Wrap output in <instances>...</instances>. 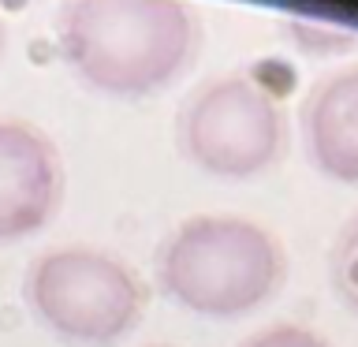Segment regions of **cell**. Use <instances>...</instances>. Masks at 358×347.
I'll return each mask as SVG.
<instances>
[{
    "label": "cell",
    "instance_id": "cell-1",
    "mask_svg": "<svg viewBox=\"0 0 358 347\" xmlns=\"http://www.w3.org/2000/svg\"><path fill=\"white\" fill-rule=\"evenodd\" d=\"M287 276L284 246L268 228L235 213L187 217L157 250L164 295L198 318H243L265 306Z\"/></svg>",
    "mask_w": 358,
    "mask_h": 347
},
{
    "label": "cell",
    "instance_id": "cell-2",
    "mask_svg": "<svg viewBox=\"0 0 358 347\" xmlns=\"http://www.w3.org/2000/svg\"><path fill=\"white\" fill-rule=\"evenodd\" d=\"M30 313L71 347H112L142 321L145 284L123 257L101 246H56L22 284Z\"/></svg>",
    "mask_w": 358,
    "mask_h": 347
},
{
    "label": "cell",
    "instance_id": "cell-3",
    "mask_svg": "<svg viewBox=\"0 0 358 347\" xmlns=\"http://www.w3.org/2000/svg\"><path fill=\"white\" fill-rule=\"evenodd\" d=\"M67 56L90 86L108 94H145L183 60L187 27L176 8L142 0H83L67 15Z\"/></svg>",
    "mask_w": 358,
    "mask_h": 347
},
{
    "label": "cell",
    "instance_id": "cell-4",
    "mask_svg": "<svg viewBox=\"0 0 358 347\" xmlns=\"http://www.w3.org/2000/svg\"><path fill=\"white\" fill-rule=\"evenodd\" d=\"M179 134L187 157L209 176L246 179L276 161L284 120L273 97H265L257 86L224 78L190 101Z\"/></svg>",
    "mask_w": 358,
    "mask_h": 347
},
{
    "label": "cell",
    "instance_id": "cell-5",
    "mask_svg": "<svg viewBox=\"0 0 358 347\" xmlns=\"http://www.w3.org/2000/svg\"><path fill=\"white\" fill-rule=\"evenodd\" d=\"M64 206V164L38 127L0 120V246L38 235Z\"/></svg>",
    "mask_w": 358,
    "mask_h": 347
},
{
    "label": "cell",
    "instance_id": "cell-6",
    "mask_svg": "<svg viewBox=\"0 0 358 347\" xmlns=\"http://www.w3.org/2000/svg\"><path fill=\"white\" fill-rule=\"evenodd\" d=\"M310 157L336 183H358V71L317 90L306 116Z\"/></svg>",
    "mask_w": 358,
    "mask_h": 347
},
{
    "label": "cell",
    "instance_id": "cell-7",
    "mask_svg": "<svg viewBox=\"0 0 358 347\" xmlns=\"http://www.w3.org/2000/svg\"><path fill=\"white\" fill-rule=\"evenodd\" d=\"M329 284L343 310L358 318V213L340 228L329 250Z\"/></svg>",
    "mask_w": 358,
    "mask_h": 347
},
{
    "label": "cell",
    "instance_id": "cell-8",
    "mask_svg": "<svg viewBox=\"0 0 358 347\" xmlns=\"http://www.w3.org/2000/svg\"><path fill=\"white\" fill-rule=\"evenodd\" d=\"M243 347H332L321 332L302 329V325H273V329L254 332Z\"/></svg>",
    "mask_w": 358,
    "mask_h": 347
}]
</instances>
